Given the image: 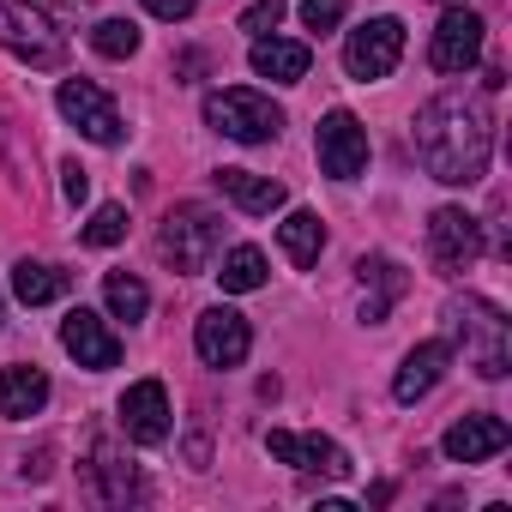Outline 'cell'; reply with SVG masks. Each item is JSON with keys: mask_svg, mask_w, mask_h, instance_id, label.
<instances>
[{"mask_svg": "<svg viewBox=\"0 0 512 512\" xmlns=\"http://www.w3.org/2000/svg\"><path fill=\"white\" fill-rule=\"evenodd\" d=\"M410 145H416V163L446 181V187H470L488 175V151H494V121H488V103L482 97H464V91H440L416 109L410 121Z\"/></svg>", "mask_w": 512, "mask_h": 512, "instance_id": "1", "label": "cell"}, {"mask_svg": "<svg viewBox=\"0 0 512 512\" xmlns=\"http://www.w3.org/2000/svg\"><path fill=\"white\" fill-rule=\"evenodd\" d=\"M446 326L458 332L464 362H470L482 380H506V368H512V326H506V314H500L494 302L464 296V302L446 308Z\"/></svg>", "mask_w": 512, "mask_h": 512, "instance_id": "2", "label": "cell"}, {"mask_svg": "<svg viewBox=\"0 0 512 512\" xmlns=\"http://www.w3.org/2000/svg\"><path fill=\"white\" fill-rule=\"evenodd\" d=\"M205 121L223 133V139H241V145H266L284 133V109L247 85H229V91H211L205 97Z\"/></svg>", "mask_w": 512, "mask_h": 512, "instance_id": "3", "label": "cell"}, {"mask_svg": "<svg viewBox=\"0 0 512 512\" xmlns=\"http://www.w3.org/2000/svg\"><path fill=\"white\" fill-rule=\"evenodd\" d=\"M217 247H223V217L211 205H175L169 223L157 229V253L175 272H205Z\"/></svg>", "mask_w": 512, "mask_h": 512, "instance_id": "4", "label": "cell"}, {"mask_svg": "<svg viewBox=\"0 0 512 512\" xmlns=\"http://www.w3.org/2000/svg\"><path fill=\"white\" fill-rule=\"evenodd\" d=\"M0 49L31 61V67H61L67 61V43L61 31L31 7V0H0Z\"/></svg>", "mask_w": 512, "mask_h": 512, "instance_id": "5", "label": "cell"}, {"mask_svg": "<svg viewBox=\"0 0 512 512\" xmlns=\"http://www.w3.org/2000/svg\"><path fill=\"white\" fill-rule=\"evenodd\" d=\"M428 260H434L446 278H458V272H470V266L482 260V223H476L464 205H440V211L428 217Z\"/></svg>", "mask_w": 512, "mask_h": 512, "instance_id": "6", "label": "cell"}, {"mask_svg": "<svg viewBox=\"0 0 512 512\" xmlns=\"http://www.w3.org/2000/svg\"><path fill=\"white\" fill-rule=\"evenodd\" d=\"M398 55H404V25H398L392 13H380V19H368V25L350 31V43H344V73L362 79V85H374V79H386V73L398 67Z\"/></svg>", "mask_w": 512, "mask_h": 512, "instance_id": "7", "label": "cell"}, {"mask_svg": "<svg viewBox=\"0 0 512 512\" xmlns=\"http://www.w3.org/2000/svg\"><path fill=\"white\" fill-rule=\"evenodd\" d=\"M314 151H320V169L332 181H356L368 169V127L350 115V109H332L314 133Z\"/></svg>", "mask_w": 512, "mask_h": 512, "instance_id": "8", "label": "cell"}, {"mask_svg": "<svg viewBox=\"0 0 512 512\" xmlns=\"http://www.w3.org/2000/svg\"><path fill=\"white\" fill-rule=\"evenodd\" d=\"M193 350H199L205 368H241L247 350H253V326L235 308H205L193 320Z\"/></svg>", "mask_w": 512, "mask_h": 512, "instance_id": "9", "label": "cell"}, {"mask_svg": "<svg viewBox=\"0 0 512 512\" xmlns=\"http://www.w3.org/2000/svg\"><path fill=\"white\" fill-rule=\"evenodd\" d=\"M55 103H61V115H67L91 145H121V133H127V127H121V109H115L91 79H67V85L55 91Z\"/></svg>", "mask_w": 512, "mask_h": 512, "instance_id": "10", "label": "cell"}, {"mask_svg": "<svg viewBox=\"0 0 512 512\" xmlns=\"http://www.w3.org/2000/svg\"><path fill=\"white\" fill-rule=\"evenodd\" d=\"M482 19L476 13H464V7H452L440 25H434V43H428V61H434V73H470L476 61H482Z\"/></svg>", "mask_w": 512, "mask_h": 512, "instance_id": "11", "label": "cell"}, {"mask_svg": "<svg viewBox=\"0 0 512 512\" xmlns=\"http://www.w3.org/2000/svg\"><path fill=\"white\" fill-rule=\"evenodd\" d=\"M266 446H272V458H278V464H290V470H308V476H350L344 446H338V440H326V434L272 428V434H266Z\"/></svg>", "mask_w": 512, "mask_h": 512, "instance_id": "12", "label": "cell"}, {"mask_svg": "<svg viewBox=\"0 0 512 512\" xmlns=\"http://www.w3.org/2000/svg\"><path fill=\"white\" fill-rule=\"evenodd\" d=\"M61 350L79 362V368H91V374H103V368H115L121 362V338L103 326V314H91V308H73L67 320H61Z\"/></svg>", "mask_w": 512, "mask_h": 512, "instance_id": "13", "label": "cell"}, {"mask_svg": "<svg viewBox=\"0 0 512 512\" xmlns=\"http://www.w3.org/2000/svg\"><path fill=\"white\" fill-rule=\"evenodd\" d=\"M169 428H175V422H169V392H163V380H139V386L121 392V434H127V440L163 446Z\"/></svg>", "mask_w": 512, "mask_h": 512, "instance_id": "14", "label": "cell"}, {"mask_svg": "<svg viewBox=\"0 0 512 512\" xmlns=\"http://www.w3.org/2000/svg\"><path fill=\"white\" fill-rule=\"evenodd\" d=\"M506 440H512V428H506L500 416H488V410H476V416H458V422L446 428V440H440V452H446L452 464H482V458H494V452H506Z\"/></svg>", "mask_w": 512, "mask_h": 512, "instance_id": "15", "label": "cell"}, {"mask_svg": "<svg viewBox=\"0 0 512 512\" xmlns=\"http://www.w3.org/2000/svg\"><path fill=\"white\" fill-rule=\"evenodd\" d=\"M446 362H452V344H440V338L416 344V350L398 362V374H392V398H398V404H416V398H428V392L440 386Z\"/></svg>", "mask_w": 512, "mask_h": 512, "instance_id": "16", "label": "cell"}, {"mask_svg": "<svg viewBox=\"0 0 512 512\" xmlns=\"http://www.w3.org/2000/svg\"><path fill=\"white\" fill-rule=\"evenodd\" d=\"M356 278H362V290H374V296H362V326H386V308L410 290V278L386 260V253H362Z\"/></svg>", "mask_w": 512, "mask_h": 512, "instance_id": "17", "label": "cell"}, {"mask_svg": "<svg viewBox=\"0 0 512 512\" xmlns=\"http://www.w3.org/2000/svg\"><path fill=\"white\" fill-rule=\"evenodd\" d=\"M247 61H253V73H260V79H278V85H302L314 55H308V43H290V37H253Z\"/></svg>", "mask_w": 512, "mask_h": 512, "instance_id": "18", "label": "cell"}, {"mask_svg": "<svg viewBox=\"0 0 512 512\" xmlns=\"http://www.w3.org/2000/svg\"><path fill=\"white\" fill-rule=\"evenodd\" d=\"M217 187H223V199H235L241 211H253V217H272L290 193H284V181H272V175H253V169H217Z\"/></svg>", "mask_w": 512, "mask_h": 512, "instance_id": "19", "label": "cell"}, {"mask_svg": "<svg viewBox=\"0 0 512 512\" xmlns=\"http://www.w3.org/2000/svg\"><path fill=\"white\" fill-rule=\"evenodd\" d=\"M49 404V374L43 368H0V416L25 422Z\"/></svg>", "mask_w": 512, "mask_h": 512, "instance_id": "20", "label": "cell"}, {"mask_svg": "<svg viewBox=\"0 0 512 512\" xmlns=\"http://www.w3.org/2000/svg\"><path fill=\"white\" fill-rule=\"evenodd\" d=\"M91 482H97V500H109V506L139 500V476H133V464H121V452L109 440L91 446Z\"/></svg>", "mask_w": 512, "mask_h": 512, "instance_id": "21", "label": "cell"}, {"mask_svg": "<svg viewBox=\"0 0 512 512\" xmlns=\"http://www.w3.org/2000/svg\"><path fill=\"white\" fill-rule=\"evenodd\" d=\"M278 241H284V253H290V266H314L320 260V247H326V223L314 217V211H290L284 223H278Z\"/></svg>", "mask_w": 512, "mask_h": 512, "instance_id": "22", "label": "cell"}, {"mask_svg": "<svg viewBox=\"0 0 512 512\" xmlns=\"http://www.w3.org/2000/svg\"><path fill=\"white\" fill-rule=\"evenodd\" d=\"M13 296H19L25 308L61 302V296H67V272H55V266H43V260H19V266H13Z\"/></svg>", "mask_w": 512, "mask_h": 512, "instance_id": "23", "label": "cell"}, {"mask_svg": "<svg viewBox=\"0 0 512 512\" xmlns=\"http://www.w3.org/2000/svg\"><path fill=\"white\" fill-rule=\"evenodd\" d=\"M217 284H223L229 296L260 290V284H266V253H260V247H229V253H223V272H217Z\"/></svg>", "mask_w": 512, "mask_h": 512, "instance_id": "24", "label": "cell"}, {"mask_svg": "<svg viewBox=\"0 0 512 512\" xmlns=\"http://www.w3.org/2000/svg\"><path fill=\"white\" fill-rule=\"evenodd\" d=\"M103 302H109V314H115V320H127V326H133V320H145L151 290H145L133 272H109V278H103Z\"/></svg>", "mask_w": 512, "mask_h": 512, "instance_id": "25", "label": "cell"}, {"mask_svg": "<svg viewBox=\"0 0 512 512\" xmlns=\"http://www.w3.org/2000/svg\"><path fill=\"white\" fill-rule=\"evenodd\" d=\"M91 49H97L103 61H127V55H139V25H133V19H103V25L91 31Z\"/></svg>", "mask_w": 512, "mask_h": 512, "instance_id": "26", "label": "cell"}, {"mask_svg": "<svg viewBox=\"0 0 512 512\" xmlns=\"http://www.w3.org/2000/svg\"><path fill=\"white\" fill-rule=\"evenodd\" d=\"M115 241H127V211L121 205H97L91 223H85V247H115Z\"/></svg>", "mask_w": 512, "mask_h": 512, "instance_id": "27", "label": "cell"}, {"mask_svg": "<svg viewBox=\"0 0 512 512\" xmlns=\"http://www.w3.org/2000/svg\"><path fill=\"white\" fill-rule=\"evenodd\" d=\"M235 25H241L247 37H272V31L284 25V0H253V7H247Z\"/></svg>", "mask_w": 512, "mask_h": 512, "instance_id": "28", "label": "cell"}, {"mask_svg": "<svg viewBox=\"0 0 512 512\" xmlns=\"http://www.w3.org/2000/svg\"><path fill=\"white\" fill-rule=\"evenodd\" d=\"M302 25L308 31H338L344 25V0H302Z\"/></svg>", "mask_w": 512, "mask_h": 512, "instance_id": "29", "label": "cell"}, {"mask_svg": "<svg viewBox=\"0 0 512 512\" xmlns=\"http://www.w3.org/2000/svg\"><path fill=\"white\" fill-rule=\"evenodd\" d=\"M61 193H67L73 205H85V193H91V175H85L79 163H61Z\"/></svg>", "mask_w": 512, "mask_h": 512, "instance_id": "30", "label": "cell"}, {"mask_svg": "<svg viewBox=\"0 0 512 512\" xmlns=\"http://www.w3.org/2000/svg\"><path fill=\"white\" fill-rule=\"evenodd\" d=\"M193 7H199V0H145V13L151 19H169V25L175 19H193Z\"/></svg>", "mask_w": 512, "mask_h": 512, "instance_id": "31", "label": "cell"}, {"mask_svg": "<svg viewBox=\"0 0 512 512\" xmlns=\"http://www.w3.org/2000/svg\"><path fill=\"white\" fill-rule=\"evenodd\" d=\"M0 320H7V302H0Z\"/></svg>", "mask_w": 512, "mask_h": 512, "instance_id": "32", "label": "cell"}, {"mask_svg": "<svg viewBox=\"0 0 512 512\" xmlns=\"http://www.w3.org/2000/svg\"><path fill=\"white\" fill-rule=\"evenodd\" d=\"M452 7H464V0H452Z\"/></svg>", "mask_w": 512, "mask_h": 512, "instance_id": "33", "label": "cell"}]
</instances>
